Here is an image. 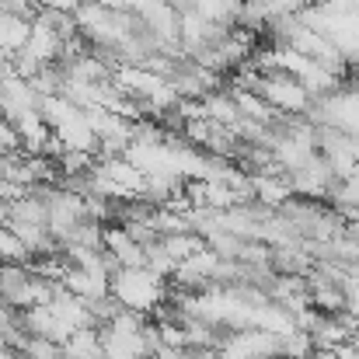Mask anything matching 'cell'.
<instances>
[{
  "instance_id": "obj_2",
  "label": "cell",
  "mask_w": 359,
  "mask_h": 359,
  "mask_svg": "<svg viewBox=\"0 0 359 359\" xmlns=\"http://www.w3.org/2000/svg\"><path fill=\"white\" fill-rule=\"evenodd\" d=\"M258 95H262L279 116H307L311 105H314L311 91H307L297 77H290V74H265V77L258 81Z\"/></svg>"
},
{
  "instance_id": "obj_6",
  "label": "cell",
  "mask_w": 359,
  "mask_h": 359,
  "mask_svg": "<svg viewBox=\"0 0 359 359\" xmlns=\"http://www.w3.org/2000/svg\"><path fill=\"white\" fill-rule=\"evenodd\" d=\"M353 154H356V161H359V136H353Z\"/></svg>"
},
{
  "instance_id": "obj_1",
  "label": "cell",
  "mask_w": 359,
  "mask_h": 359,
  "mask_svg": "<svg viewBox=\"0 0 359 359\" xmlns=\"http://www.w3.org/2000/svg\"><path fill=\"white\" fill-rule=\"evenodd\" d=\"M112 297L119 300L122 311L147 318L168 304V279H161L147 265L143 269H116L112 272Z\"/></svg>"
},
{
  "instance_id": "obj_5",
  "label": "cell",
  "mask_w": 359,
  "mask_h": 359,
  "mask_svg": "<svg viewBox=\"0 0 359 359\" xmlns=\"http://www.w3.org/2000/svg\"><path fill=\"white\" fill-rule=\"evenodd\" d=\"M32 255L11 227H0V265H28Z\"/></svg>"
},
{
  "instance_id": "obj_3",
  "label": "cell",
  "mask_w": 359,
  "mask_h": 359,
  "mask_svg": "<svg viewBox=\"0 0 359 359\" xmlns=\"http://www.w3.org/2000/svg\"><path fill=\"white\" fill-rule=\"evenodd\" d=\"M105 255L119 265V269H143L147 265V248L133 238L122 224H105Z\"/></svg>"
},
{
  "instance_id": "obj_4",
  "label": "cell",
  "mask_w": 359,
  "mask_h": 359,
  "mask_svg": "<svg viewBox=\"0 0 359 359\" xmlns=\"http://www.w3.org/2000/svg\"><path fill=\"white\" fill-rule=\"evenodd\" d=\"M189 7L199 11V14H203L210 25H217V28L238 25V18H241V0H192Z\"/></svg>"
}]
</instances>
